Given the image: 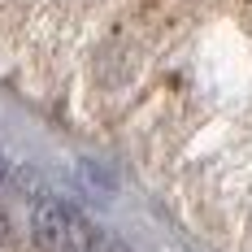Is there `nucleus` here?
Returning a JSON list of instances; mask_svg holds the SVG:
<instances>
[{
  "instance_id": "nucleus-1",
  "label": "nucleus",
  "mask_w": 252,
  "mask_h": 252,
  "mask_svg": "<svg viewBox=\"0 0 252 252\" xmlns=\"http://www.w3.org/2000/svg\"><path fill=\"white\" fill-rule=\"evenodd\" d=\"M31 230L44 252H92V244H96L92 222L65 200H39L31 213Z\"/></svg>"
},
{
  "instance_id": "nucleus-2",
  "label": "nucleus",
  "mask_w": 252,
  "mask_h": 252,
  "mask_svg": "<svg viewBox=\"0 0 252 252\" xmlns=\"http://www.w3.org/2000/svg\"><path fill=\"white\" fill-rule=\"evenodd\" d=\"M92 252H130L122 244V239H113V235H100V230H96V244H92Z\"/></svg>"
},
{
  "instance_id": "nucleus-3",
  "label": "nucleus",
  "mask_w": 252,
  "mask_h": 252,
  "mask_svg": "<svg viewBox=\"0 0 252 252\" xmlns=\"http://www.w3.org/2000/svg\"><path fill=\"white\" fill-rule=\"evenodd\" d=\"M4 178H9V161H4V152H0V187H4Z\"/></svg>"
}]
</instances>
